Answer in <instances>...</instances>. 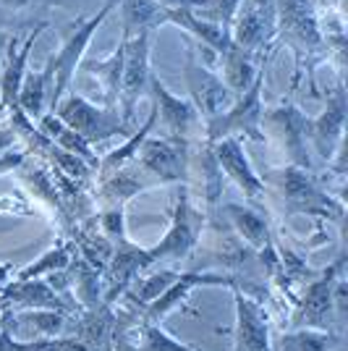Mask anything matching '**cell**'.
<instances>
[{"label":"cell","mask_w":348,"mask_h":351,"mask_svg":"<svg viewBox=\"0 0 348 351\" xmlns=\"http://www.w3.org/2000/svg\"><path fill=\"white\" fill-rule=\"evenodd\" d=\"M82 71L97 76L105 92V108H118V89H121V71H123V40H118V47L108 56V58H84Z\"/></svg>","instance_id":"26"},{"label":"cell","mask_w":348,"mask_h":351,"mask_svg":"<svg viewBox=\"0 0 348 351\" xmlns=\"http://www.w3.org/2000/svg\"><path fill=\"white\" fill-rule=\"evenodd\" d=\"M262 84H264V69L254 79V84L233 100V105L225 113L207 121V126H204V142L207 145L218 142L223 136H238V139L244 136V139H251V142L264 139V134H262V118H264Z\"/></svg>","instance_id":"3"},{"label":"cell","mask_w":348,"mask_h":351,"mask_svg":"<svg viewBox=\"0 0 348 351\" xmlns=\"http://www.w3.org/2000/svg\"><path fill=\"white\" fill-rule=\"evenodd\" d=\"M277 189L283 197V205L288 213L301 215H319V218L343 220V205L335 202L330 194L314 181V176L299 165H286L277 171Z\"/></svg>","instance_id":"4"},{"label":"cell","mask_w":348,"mask_h":351,"mask_svg":"<svg viewBox=\"0 0 348 351\" xmlns=\"http://www.w3.org/2000/svg\"><path fill=\"white\" fill-rule=\"evenodd\" d=\"M42 29H47V24H34L32 32L24 37V43L18 45V37H8V45H5V63H3V71H0V108L3 110H14L16 108V97H18V87L24 82V73H27V66H29V53L37 37L42 34Z\"/></svg>","instance_id":"17"},{"label":"cell","mask_w":348,"mask_h":351,"mask_svg":"<svg viewBox=\"0 0 348 351\" xmlns=\"http://www.w3.org/2000/svg\"><path fill=\"white\" fill-rule=\"evenodd\" d=\"M162 8H168V11H173V8H189V11H199L204 8L210 0H158Z\"/></svg>","instance_id":"34"},{"label":"cell","mask_w":348,"mask_h":351,"mask_svg":"<svg viewBox=\"0 0 348 351\" xmlns=\"http://www.w3.org/2000/svg\"><path fill=\"white\" fill-rule=\"evenodd\" d=\"M225 218L231 220L236 234L247 241L254 252L273 244V234H270V223L264 218V213L257 210L254 205H238V202H228L225 205Z\"/></svg>","instance_id":"23"},{"label":"cell","mask_w":348,"mask_h":351,"mask_svg":"<svg viewBox=\"0 0 348 351\" xmlns=\"http://www.w3.org/2000/svg\"><path fill=\"white\" fill-rule=\"evenodd\" d=\"M238 5H241V0H210L197 14L202 16V19H207V21H212V24H220V27L231 29L233 16L238 11Z\"/></svg>","instance_id":"32"},{"label":"cell","mask_w":348,"mask_h":351,"mask_svg":"<svg viewBox=\"0 0 348 351\" xmlns=\"http://www.w3.org/2000/svg\"><path fill=\"white\" fill-rule=\"evenodd\" d=\"M66 343V338H40V341H18L0 328V351H55Z\"/></svg>","instance_id":"31"},{"label":"cell","mask_w":348,"mask_h":351,"mask_svg":"<svg viewBox=\"0 0 348 351\" xmlns=\"http://www.w3.org/2000/svg\"><path fill=\"white\" fill-rule=\"evenodd\" d=\"M264 63H267V60H260V63H257V56H251L249 50L231 43L218 56V66H220V71H223L220 79H223L225 87L238 97V95H244V92L254 84V79L260 76V71L264 69Z\"/></svg>","instance_id":"20"},{"label":"cell","mask_w":348,"mask_h":351,"mask_svg":"<svg viewBox=\"0 0 348 351\" xmlns=\"http://www.w3.org/2000/svg\"><path fill=\"white\" fill-rule=\"evenodd\" d=\"M53 113L66 126H71L82 139H87L89 145L105 142V139H110L116 134L131 132V126L121 118L118 108H100L97 103H92L84 95H76V92L63 95Z\"/></svg>","instance_id":"2"},{"label":"cell","mask_w":348,"mask_h":351,"mask_svg":"<svg viewBox=\"0 0 348 351\" xmlns=\"http://www.w3.org/2000/svg\"><path fill=\"white\" fill-rule=\"evenodd\" d=\"M270 126L273 134L280 139V147L286 149L288 155V165H299V168H306L309 171V155H306V116L290 103H283L273 108V110H264V118H262V126Z\"/></svg>","instance_id":"13"},{"label":"cell","mask_w":348,"mask_h":351,"mask_svg":"<svg viewBox=\"0 0 348 351\" xmlns=\"http://www.w3.org/2000/svg\"><path fill=\"white\" fill-rule=\"evenodd\" d=\"M152 34L155 32H139L123 40V71H121V89H118V110L126 123H134L139 97L149 92V53H152Z\"/></svg>","instance_id":"6"},{"label":"cell","mask_w":348,"mask_h":351,"mask_svg":"<svg viewBox=\"0 0 348 351\" xmlns=\"http://www.w3.org/2000/svg\"><path fill=\"white\" fill-rule=\"evenodd\" d=\"M0 328L18 341H40L55 338L66 328V312L58 309H11L5 307L0 315Z\"/></svg>","instance_id":"16"},{"label":"cell","mask_w":348,"mask_h":351,"mask_svg":"<svg viewBox=\"0 0 348 351\" xmlns=\"http://www.w3.org/2000/svg\"><path fill=\"white\" fill-rule=\"evenodd\" d=\"M45 0H0V19H14V16H27Z\"/></svg>","instance_id":"33"},{"label":"cell","mask_w":348,"mask_h":351,"mask_svg":"<svg viewBox=\"0 0 348 351\" xmlns=\"http://www.w3.org/2000/svg\"><path fill=\"white\" fill-rule=\"evenodd\" d=\"M97 226H100L102 234L113 241V247L129 244V234H126V218H123V207H121V205H105V207H102Z\"/></svg>","instance_id":"30"},{"label":"cell","mask_w":348,"mask_h":351,"mask_svg":"<svg viewBox=\"0 0 348 351\" xmlns=\"http://www.w3.org/2000/svg\"><path fill=\"white\" fill-rule=\"evenodd\" d=\"M131 162L139 168V173L152 176L155 184H175L186 178L189 145L171 136H147Z\"/></svg>","instance_id":"8"},{"label":"cell","mask_w":348,"mask_h":351,"mask_svg":"<svg viewBox=\"0 0 348 351\" xmlns=\"http://www.w3.org/2000/svg\"><path fill=\"white\" fill-rule=\"evenodd\" d=\"M202 226V213H197L191 207L189 186H186V181H181V191H178V199H175L171 228L165 231L158 247L147 249L152 267H158L160 263H181V260H186L191 254V249L197 247V241H199Z\"/></svg>","instance_id":"5"},{"label":"cell","mask_w":348,"mask_h":351,"mask_svg":"<svg viewBox=\"0 0 348 351\" xmlns=\"http://www.w3.org/2000/svg\"><path fill=\"white\" fill-rule=\"evenodd\" d=\"M50 84H53L50 63H45L42 69H34V71L27 69L24 73V82H21L18 97H16V108L34 123L50 110Z\"/></svg>","instance_id":"21"},{"label":"cell","mask_w":348,"mask_h":351,"mask_svg":"<svg viewBox=\"0 0 348 351\" xmlns=\"http://www.w3.org/2000/svg\"><path fill=\"white\" fill-rule=\"evenodd\" d=\"M5 45H8V37H0V56L5 53Z\"/></svg>","instance_id":"36"},{"label":"cell","mask_w":348,"mask_h":351,"mask_svg":"<svg viewBox=\"0 0 348 351\" xmlns=\"http://www.w3.org/2000/svg\"><path fill=\"white\" fill-rule=\"evenodd\" d=\"M149 184H147L142 173H139V168L129 162V165H123V168H118L116 173L105 176L100 178V186H97V194H100V202L102 207L105 205H121L126 207L131 197H136L139 191H145Z\"/></svg>","instance_id":"25"},{"label":"cell","mask_w":348,"mask_h":351,"mask_svg":"<svg viewBox=\"0 0 348 351\" xmlns=\"http://www.w3.org/2000/svg\"><path fill=\"white\" fill-rule=\"evenodd\" d=\"M149 97H152V105L158 108V118L160 123H162V136H171V139H178V142L189 145L191 134H194V129L202 121L194 103L171 95L155 73L149 79Z\"/></svg>","instance_id":"10"},{"label":"cell","mask_w":348,"mask_h":351,"mask_svg":"<svg viewBox=\"0 0 348 351\" xmlns=\"http://www.w3.org/2000/svg\"><path fill=\"white\" fill-rule=\"evenodd\" d=\"M333 346V333L330 330H317V328H296L283 333L277 346L273 351H330Z\"/></svg>","instance_id":"28"},{"label":"cell","mask_w":348,"mask_h":351,"mask_svg":"<svg viewBox=\"0 0 348 351\" xmlns=\"http://www.w3.org/2000/svg\"><path fill=\"white\" fill-rule=\"evenodd\" d=\"M236 296V328H233V351H273V336H270V317L267 312L233 286Z\"/></svg>","instance_id":"12"},{"label":"cell","mask_w":348,"mask_h":351,"mask_svg":"<svg viewBox=\"0 0 348 351\" xmlns=\"http://www.w3.org/2000/svg\"><path fill=\"white\" fill-rule=\"evenodd\" d=\"M73 254H76V244H73V239H66V241H60L58 247L47 249L40 260H34L29 267H24L16 280H32V278H47V276H53V273H58V270H66L69 265H71Z\"/></svg>","instance_id":"27"},{"label":"cell","mask_w":348,"mask_h":351,"mask_svg":"<svg viewBox=\"0 0 348 351\" xmlns=\"http://www.w3.org/2000/svg\"><path fill=\"white\" fill-rule=\"evenodd\" d=\"M199 286H236L231 278L225 276H212V273H178V278L160 293L158 299L145 309V322H160L162 317H168L178 304H184L189 299V293Z\"/></svg>","instance_id":"18"},{"label":"cell","mask_w":348,"mask_h":351,"mask_svg":"<svg viewBox=\"0 0 348 351\" xmlns=\"http://www.w3.org/2000/svg\"><path fill=\"white\" fill-rule=\"evenodd\" d=\"M40 134H45L53 145H58L60 149H66V152H71L76 158H82L84 162H89L92 168H95V173H97V165H100V158L95 155V149L89 145L87 139H82L79 134L73 132L71 126H66L63 121H60L55 113H45L37 123H34Z\"/></svg>","instance_id":"24"},{"label":"cell","mask_w":348,"mask_h":351,"mask_svg":"<svg viewBox=\"0 0 348 351\" xmlns=\"http://www.w3.org/2000/svg\"><path fill=\"white\" fill-rule=\"evenodd\" d=\"M0 283H8V267L0 265Z\"/></svg>","instance_id":"35"},{"label":"cell","mask_w":348,"mask_h":351,"mask_svg":"<svg viewBox=\"0 0 348 351\" xmlns=\"http://www.w3.org/2000/svg\"><path fill=\"white\" fill-rule=\"evenodd\" d=\"M118 5V0H105V5L100 8V14L92 16V19H84L82 14H76L73 21H69L63 29H60V50H55L47 63L53 69V84H50V110H55V105L60 103V97L69 92L73 82V73L79 69V63L84 60V53H87L89 43L95 37V32L102 27V21L110 16V11Z\"/></svg>","instance_id":"1"},{"label":"cell","mask_w":348,"mask_h":351,"mask_svg":"<svg viewBox=\"0 0 348 351\" xmlns=\"http://www.w3.org/2000/svg\"><path fill=\"white\" fill-rule=\"evenodd\" d=\"M121 5V37L129 40L139 32H155L168 21V8H162L158 0H118Z\"/></svg>","instance_id":"22"},{"label":"cell","mask_w":348,"mask_h":351,"mask_svg":"<svg viewBox=\"0 0 348 351\" xmlns=\"http://www.w3.org/2000/svg\"><path fill=\"white\" fill-rule=\"evenodd\" d=\"M58 309L66 312L69 304L47 280H8L5 289L0 291V309Z\"/></svg>","instance_id":"19"},{"label":"cell","mask_w":348,"mask_h":351,"mask_svg":"<svg viewBox=\"0 0 348 351\" xmlns=\"http://www.w3.org/2000/svg\"><path fill=\"white\" fill-rule=\"evenodd\" d=\"M343 129H346V95L338 87L327 97V105L317 118H306V136L322 160L333 162L338 147L343 145Z\"/></svg>","instance_id":"15"},{"label":"cell","mask_w":348,"mask_h":351,"mask_svg":"<svg viewBox=\"0 0 348 351\" xmlns=\"http://www.w3.org/2000/svg\"><path fill=\"white\" fill-rule=\"evenodd\" d=\"M149 267H152V263H149L147 249H139L131 241L116 247L108 267L102 270V302L113 304L116 299H121L123 293L129 291L131 283Z\"/></svg>","instance_id":"14"},{"label":"cell","mask_w":348,"mask_h":351,"mask_svg":"<svg viewBox=\"0 0 348 351\" xmlns=\"http://www.w3.org/2000/svg\"><path fill=\"white\" fill-rule=\"evenodd\" d=\"M340 273H343V260L333 263L327 270H322L312 283H306L304 293H301L299 302H296L293 317H290V322H293L296 328L330 330V322L335 320L333 286Z\"/></svg>","instance_id":"9"},{"label":"cell","mask_w":348,"mask_h":351,"mask_svg":"<svg viewBox=\"0 0 348 351\" xmlns=\"http://www.w3.org/2000/svg\"><path fill=\"white\" fill-rule=\"evenodd\" d=\"M139 349L142 351H194L191 346L175 341L171 333H165L158 322H142L139 325Z\"/></svg>","instance_id":"29"},{"label":"cell","mask_w":348,"mask_h":351,"mask_svg":"<svg viewBox=\"0 0 348 351\" xmlns=\"http://www.w3.org/2000/svg\"><path fill=\"white\" fill-rule=\"evenodd\" d=\"M212 155L218 162L220 171H225V176H231V181L244 191L249 205H260L264 199V181H262L254 165L249 162L247 152H244V142L238 136H223L218 142H212Z\"/></svg>","instance_id":"11"},{"label":"cell","mask_w":348,"mask_h":351,"mask_svg":"<svg viewBox=\"0 0 348 351\" xmlns=\"http://www.w3.org/2000/svg\"><path fill=\"white\" fill-rule=\"evenodd\" d=\"M184 79H186V87L191 92V103L199 110V116L204 118V123L212 121V118H218L220 113H225L233 105V100H236V95L225 87V82L220 79V73L212 66H207L202 58H197L194 45L186 50Z\"/></svg>","instance_id":"7"}]
</instances>
